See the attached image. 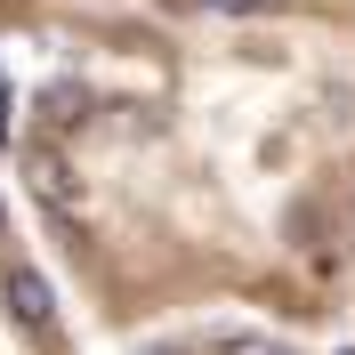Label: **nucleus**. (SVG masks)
<instances>
[{"label":"nucleus","mask_w":355,"mask_h":355,"mask_svg":"<svg viewBox=\"0 0 355 355\" xmlns=\"http://www.w3.org/2000/svg\"><path fill=\"white\" fill-rule=\"evenodd\" d=\"M8 315H17L24 331H49V315H57V299H49V283L33 275V266H8Z\"/></svg>","instance_id":"nucleus-1"}]
</instances>
